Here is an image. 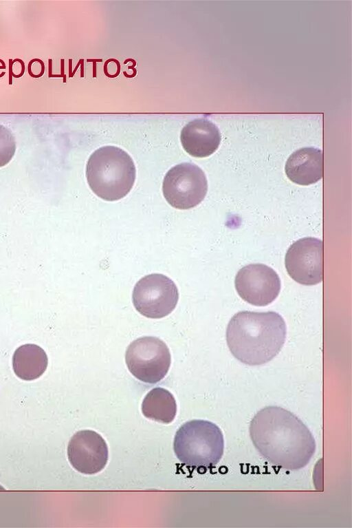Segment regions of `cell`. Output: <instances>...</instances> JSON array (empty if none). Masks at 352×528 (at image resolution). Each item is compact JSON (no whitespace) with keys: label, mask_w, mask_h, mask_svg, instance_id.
<instances>
[{"label":"cell","mask_w":352,"mask_h":528,"mask_svg":"<svg viewBox=\"0 0 352 528\" xmlns=\"http://www.w3.org/2000/svg\"><path fill=\"white\" fill-rule=\"evenodd\" d=\"M239 296L248 303L264 306L278 295L280 280L277 273L263 264H250L242 267L234 280Z\"/></svg>","instance_id":"9c48e42d"},{"label":"cell","mask_w":352,"mask_h":528,"mask_svg":"<svg viewBox=\"0 0 352 528\" xmlns=\"http://www.w3.org/2000/svg\"><path fill=\"white\" fill-rule=\"evenodd\" d=\"M285 338V322L274 311L239 312L230 320L226 330L231 353L250 366L271 361L282 349Z\"/></svg>","instance_id":"7a4b0ae2"},{"label":"cell","mask_w":352,"mask_h":528,"mask_svg":"<svg viewBox=\"0 0 352 528\" xmlns=\"http://www.w3.org/2000/svg\"><path fill=\"white\" fill-rule=\"evenodd\" d=\"M163 194L173 207L186 209L195 207L206 196L208 181L204 171L192 162H182L165 174Z\"/></svg>","instance_id":"5b68a950"},{"label":"cell","mask_w":352,"mask_h":528,"mask_svg":"<svg viewBox=\"0 0 352 528\" xmlns=\"http://www.w3.org/2000/svg\"><path fill=\"white\" fill-rule=\"evenodd\" d=\"M285 169L287 177L295 183H314L323 175L322 151L314 147L300 148L289 156Z\"/></svg>","instance_id":"7c38bea8"},{"label":"cell","mask_w":352,"mask_h":528,"mask_svg":"<svg viewBox=\"0 0 352 528\" xmlns=\"http://www.w3.org/2000/svg\"><path fill=\"white\" fill-rule=\"evenodd\" d=\"M12 60L9 59V85L12 84Z\"/></svg>","instance_id":"2e32d148"},{"label":"cell","mask_w":352,"mask_h":528,"mask_svg":"<svg viewBox=\"0 0 352 528\" xmlns=\"http://www.w3.org/2000/svg\"><path fill=\"white\" fill-rule=\"evenodd\" d=\"M126 366L138 379L148 383L161 381L170 365V354L166 344L157 337H143L127 348Z\"/></svg>","instance_id":"8992f818"},{"label":"cell","mask_w":352,"mask_h":528,"mask_svg":"<svg viewBox=\"0 0 352 528\" xmlns=\"http://www.w3.org/2000/svg\"><path fill=\"white\" fill-rule=\"evenodd\" d=\"M219 128L206 118L188 122L182 129L180 140L184 150L192 156L206 157L214 152L221 142Z\"/></svg>","instance_id":"8fae6325"},{"label":"cell","mask_w":352,"mask_h":528,"mask_svg":"<svg viewBox=\"0 0 352 528\" xmlns=\"http://www.w3.org/2000/svg\"><path fill=\"white\" fill-rule=\"evenodd\" d=\"M179 298L174 282L160 273H152L141 278L133 291V303L142 315L159 319L170 314Z\"/></svg>","instance_id":"52a82bcc"},{"label":"cell","mask_w":352,"mask_h":528,"mask_svg":"<svg viewBox=\"0 0 352 528\" xmlns=\"http://www.w3.org/2000/svg\"><path fill=\"white\" fill-rule=\"evenodd\" d=\"M48 359L44 350L33 344L19 346L12 357L14 373L25 381L40 377L45 371Z\"/></svg>","instance_id":"4fadbf2b"},{"label":"cell","mask_w":352,"mask_h":528,"mask_svg":"<svg viewBox=\"0 0 352 528\" xmlns=\"http://www.w3.org/2000/svg\"><path fill=\"white\" fill-rule=\"evenodd\" d=\"M67 456L69 463L78 472L94 474L107 465L108 447L104 439L96 432L80 430L70 439Z\"/></svg>","instance_id":"30bf717a"},{"label":"cell","mask_w":352,"mask_h":528,"mask_svg":"<svg viewBox=\"0 0 352 528\" xmlns=\"http://www.w3.org/2000/svg\"><path fill=\"white\" fill-rule=\"evenodd\" d=\"M179 461L192 468H210L221 460L224 439L220 428L206 420H192L177 431L173 442Z\"/></svg>","instance_id":"277c9868"},{"label":"cell","mask_w":352,"mask_h":528,"mask_svg":"<svg viewBox=\"0 0 352 528\" xmlns=\"http://www.w3.org/2000/svg\"><path fill=\"white\" fill-rule=\"evenodd\" d=\"M323 243L320 239L305 237L295 241L285 255V267L296 282L314 285L323 279Z\"/></svg>","instance_id":"ba28073f"},{"label":"cell","mask_w":352,"mask_h":528,"mask_svg":"<svg viewBox=\"0 0 352 528\" xmlns=\"http://www.w3.org/2000/svg\"><path fill=\"white\" fill-rule=\"evenodd\" d=\"M16 142L13 134L0 125V167L8 164L14 155Z\"/></svg>","instance_id":"9a60e30c"},{"label":"cell","mask_w":352,"mask_h":528,"mask_svg":"<svg viewBox=\"0 0 352 528\" xmlns=\"http://www.w3.org/2000/svg\"><path fill=\"white\" fill-rule=\"evenodd\" d=\"M142 412L149 419L169 423L174 420L177 413L176 401L169 391L162 388H155L144 397Z\"/></svg>","instance_id":"5bb4252c"},{"label":"cell","mask_w":352,"mask_h":528,"mask_svg":"<svg viewBox=\"0 0 352 528\" xmlns=\"http://www.w3.org/2000/svg\"><path fill=\"white\" fill-rule=\"evenodd\" d=\"M135 173V164L129 154L113 145L95 150L86 165V176L91 190L109 201L120 199L130 191Z\"/></svg>","instance_id":"3957f363"},{"label":"cell","mask_w":352,"mask_h":528,"mask_svg":"<svg viewBox=\"0 0 352 528\" xmlns=\"http://www.w3.org/2000/svg\"><path fill=\"white\" fill-rule=\"evenodd\" d=\"M249 430L262 456L284 469H300L314 454L316 442L308 427L283 408L268 406L259 410L251 420Z\"/></svg>","instance_id":"6da1fadb"}]
</instances>
